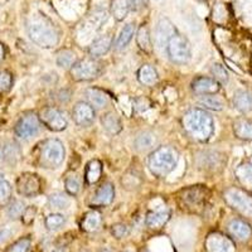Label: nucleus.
I'll list each match as a JSON object with an SVG mask.
<instances>
[{"mask_svg":"<svg viewBox=\"0 0 252 252\" xmlns=\"http://www.w3.org/2000/svg\"><path fill=\"white\" fill-rule=\"evenodd\" d=\"M27 32L31 40L40 48H53L60 42V32L47 15L34 13L27 20Z\"/></svg>","mask_w":252,"mask_h":252,"instance_id":"nucleus-1","label":"nucleus"},{"mask_svg":"<svg viewBox=\"0 0 252 252\" xmlns=\"http://www.w3.org/2000/svg\"><path fill=\"white\" fill-rule=\"evenodd\" d=\"M184 130L195 141L209 140L215 132V121L209 112L204 109H190L184 114L182 119Z\"/></svg>","mask_w":252,"mask_h":252,"instance_id":"nucleus-2","label":"nucleus"},{"mask_svg":"<svg viewBox=\"0 0 252 252\" xmlns=\"http://www.w3.org/2000/svg\"><path fill=\"white\" fill-rule=\"evenodd\" d=\"M179 154L172 146H159L148 157V168L158 178L169 175L177 168Z\"/></svg>","mask_w":252,"mask_h":252,"instance_id":"nucleus-3","label":"nucleus"},{"mask_svg":"<svg viewBox=\"0 0 252 252\" xmlns=\"http://www.w3.org/2000/svg\"><path fill=\"white\" fill-rule=\"evenodd\" d=\"M66 150L58 139H47L38 146V164L46 169H56L64 160Z\"/></svg>","mask_w":252,"mask_h":252,"instance_id":"nucleus-4","label":"nucleus"},{"mask_svg":"<svg viewBox=\"0 0 252 252\" xmlns=\"http://www.w3.org/2000/svg\"><path fill=\"white\" fill-rule=\"evenodd\" d=\"M102 72V64L96 58L87 57L78 60L71 67L69 73L75 81H92L97 78Z\"/></svg>","mask_w":252,"mask_h":252,"instance_id":"nucleus-5","label":"nucleus"},{"mask_svg":"<svg viewBox=\"0 0 252 252\" xmlns=\"http://www.w3.org/2000/svg\"><path fill=\"white\" fill-rule=\"evenodd\" d=\"M224 201L231 208L242 216L252 218V195L241 188H229L223 194Z\"/></svg>","mask_w":252,"mask_h":252,"instance_id":"nucleus-6","label":"nucleus"},{"mask_svg":"<svg viewBox=\"0 0 252 252\" xmlns=\"http://www.w3.org/2000/svg\"><path fill=\"white\" fill-rule=\"evenodd\" d=\"M170 61L177 64H186L192 57V46L184 35L175 34L166 46Z\"/></svg>","mask_w":252,"mask_h":252,"instance_id":"nucleus-7","label":"nucleus"},{"mask_svg":"<svg viewBox=\"0 0 252 252\" xmlns=\"http://www.w3.org/2000/svg\"><path fill=\"white\" fill-rule=\"evenodd\" d=\"M38 118H39L40 124H43L47 129L51 130V131H63L68 126V121H67L64 114L57 107H44L39 111Z\"/></svg>","mask_w":252,"mask_h":252,"instance_id":"nucleus-8","label":"nucleus"},{"mask_svg":"<svg viewBox=\"0 0 252 252\" xmlns=\"http://www.w3.org/2000/svg\"><path fill=\"white\" fill-rule=\"evenodd\" d=\"M40 120L34 112H27L18 120L14 127L15 135L20 139H31L39 132Z\"/></svg>","mask_w":252,"mask_h":252,"instance_id":"nucleus-9","label":"nucleus"},{"mask_svg":"<svg viewBox=\"0 0 252 252\" xmlns=\"http://www.w3.org/2000/svg\"><path fill=\"white\" fill-rule=\"evenodd\" d=\"M17 190L23 197H35L42 190V181L37 174L24 173L17 179Z\"/></svg>","mask_w":252,"mask_h":252,"instance_id":"nucleus-10","label":"nucleus"},{"mask_svg":"<svg viewBox=\"0 0 252 252\" xmlns=\"http://www.w3.org/2000/svg\"><path fill=\"white\" fill-rule=\"evenodd\" d=\"M207 189L201 186L190 187V188L183 189L179 193V201H181L182 206L187 207V208H202L203 204L206 203L207 198Z\"/></svg>","mask_w":252,"mask_h":252,"instance_id":"nucleus-11","label":"nucleus"},{"mask_svg":"<svg viewBox=\"0 0 252 252\" xmlns=\"http://www.w3.org/2000/svg\"><path fill=\"white\" fill-rule=\"evenodd\" d=\"M177 33V28L174 27V24L170 22L168 18H164V19L159 20V23L157 24V28H155V34H154V42L159 48H163V47L168 46L169 40L174 37Z\"/></svg>","mask_w":252,"mask_h":252,"instance_id":"nucleus-12","label":"nucleus"},{"mask_svg":"<svg viewBox=\"0 0 252 252\" xmlns=\"http://www.w3.org/2000/svg\"><path fill=\"white\" fill-rule=\"evenodd\" d=\"M94 118H96V114H94V107L87 102L80 101L72 109V119L78 126L87 127V126L92 125Z\"/></svg>","mask_w":252,"mask_h":252,"instance_id":"nucleus-13","label":"nucleus"},{"mask_svg":"<svg viewBox=\"0 0 252 252\" xmlns=\"http://www.w3.org/2000/svg\"><path fill=\"white\" fill-rule=\"evenodd\" d=\"M207 252H235V245L222 233H211L206 240Z\"/></svg>","mask_w":252,"mask_h":252,"instance_id":"nucleus-14","label":"nucleus"},{"mask_svg":"<svg viewBox=\"0 0 252 252\" xmlns=\"http://www.w3.org/2000/svg\"><path fill=\"white\" fill-rule=\"evenodd\" d=\"M220 90V83L213 77H197L192 82V91L198 96L216 94Z\"/></svg>","mask_w":252,"mask_h":252,"instance_id":"nucleus-15","label":"nucleus"},{"mask_svg":"<svg viewBox=\"0 0 252 252\" xmlns=\"http://www.w3.org/2000/svg\"><path fill=\"white\" fill-rule=\"evenodd\" d=\"M115 197V188L114 184L107 182V183H103L100 188L96 190L94 195L91 198V202H90V206L94 208H98V207H106L109 204L112 203Z\"/></svg>","mask_w":252,"mask_h":252,"instance_id":"nucleus-16","label":"nucleus"},{"mask_svg":"<svg viewBox=\"0 0 252 252\" xmlns=\"http://www.w3.org/2000/svg\"><path fill=\"white\" fill-rule=\"evenodd\" d=\"M170 218V211L169 208H166L165 206H163V208L155 209L153 212L148 213L145 220L146 226L152 229H158L161 228L164 224L169 220Z\"/></svg>","mask_w":252,"mask_h":252,"instance_id":"nucleus-17","label":"nucleus"},{"mask_svg":"<svg viewBox=\"0 0 252 252\" xmlns=\"http://www.w3.org/2000/svg\"><path fill=\"white\" fill-rule=\"evenodd\" d=\"M85 96H86V98L89 100L90 105L92 107L101 110L109 106L110 96L103 90L96 89V87H90V89L85 91Z\"/></svg>","mask_w":252,"mask_h":252,"instance_id":"nucleus-18","label":"nucleus"},{"mask_svg":"<svg viewBox=\"0 0 252 252\" xmlns=\"http://www.w3.org/2000/svg\"><path fill=\"white\" fill-rule=\"evenodd\" d=\"M112 46V35L105 34L94 39L89 48V53L92 58H98L106 55Z\"/></svg>","mask_w":252,"mask_h":252,"instance_id":"nucleus-19","label":"nucleus"},{"mask_svg":"<svg viewBox=\"0 0 252 252\" xmlns=\"http://www.w3.org/2000/svg\"><path fill=\"white\" fill-rule=\"evenodd\" d=\"M132 6H134V0H111L110 10L112 17L118 22H121L129 15Z\"/></svg>","mask_w":252,"mask_h":252,"instance_id":"nucleus-20","label":"nucleus"},{"mask_svg":"<svg viewBox=\"0 0 252 252\" xmlns=\"http://www.w3.org/2000/svg\"><path fill=\"white\" fill-rule=\"evenodd\" d=\"M228 231H229V233L233 236V237H236L237 240H240V241L249 240L250 236H251V233H252L250 224L247 223V222H245V220H238V218L232 220L231 222H229Z\"/></svg>","mask_w":252,"mask_h":252,"instance_id":"nucleus-21","label":"nucleus"},{"mask_svg":"<svg viewBox=\"0 0 252 252\" xmlns=\"http://www.w3.org/2000/svg\"><path fill=\"white\" fill-rule=\"evenodd\" d=\"M233 134L237 139L245 141L252 140V121L249 119H237L233 123Z\"/></svg>","mask_w":252,"mask_h":252,"instance_id":"nucleus-22","label":"nucleus"},{"mask_svg":"<svg viewBox=\"0 0 252 252\" xmlns=\"http://www.w3.org/2000/svg\"><path fill=\"white\" fill-rule=\"evenodd\" d=\"M233 106L241 112L252 111V92L246 90H238L235 92L232 98Z\"/></svg>","mask_w":252,"mask_h":252,"instance_id":"nucleus-23","label":"nucleus"},{"mask_svg":"<svg viewBox=\"0 0 252 252\" xmlns=\"http://www.w3.org/2000/svg\"><path fill=\"white\" fill-rule=\"evenodd\" d=\"M101 124L105 131L110 135H118L123 130V124L116 112H107L101 118Z\"/></svg>","mask_w":252,"mask_h":252,"instance_id":"nucleus-24","label":"nucleus"},{"mask_svg":"<svg viewBox=\"0 0 252 252\" xmlns=\"http://www.w3.org/2000/svg\"><path fill=\"white\" fill-rule=\"evenodd\" d=\"M102 218L97 211H90V212L85 213V216L81 220V228L86 232H94L97 231L101 226Z\"/></svg>","mask_w":252,"mask_h":252,"instance_id":"nucleus-25","label":"nucleus"},{"mask_svg":"<svg viewBox=\"0 0 252 252\" xmlns=\"http://www.w3.org/2000/svg\"><path fill=\"white\" fill-rule=\"evenodd\" d=\"M102 175V163L97 159H92L87 163L85 170V181L87 184L97 183Z\"/></svg>","mask_w":252,"mask_h":252,"instance_id":"nucleus-26","label":"nucleus"},{"mask_svg":"<svg viewBox=\"0 0 252 252\" xmlns=\"http://www.w3.org/2000/svg\"><path fill=\"white\" fill-rule=\"evenodd\" d=\"M236 179L246 189H252V164L242 163L235 170Z\"/></svg>","mask_w":252,"mask_h":252,"instance_id":"nucleus-27","label":"nucleus"},{"mask_svg":"<svg viewBox=\"0 0 252 252\" xmlns=\"http://www.w3.org/2000/svg\"><path fill=\"white\" fill-rule=\"evenodd\" d=\"M138 80L144 86H154L159 80L157 69L150 64H144L138 71Z\"/></svg>","mask_w":252,"mask_h":252,"instance_id":"nucleus-28","label":"nucleus"},{"mask_svg":"<svg viewBox=\"0 0 252 252\" xmlns=\"http://www.w3.org/2000/svg\"><path fill=\"white\" fill-rule=\"evenodd\" d=\"M158 143L157 135L152 131H144L138 135V138L135 139V148L140 152L144 150L152 149L154 148L155 144Z\"/></svg>","mask_w":252,"mask_h":252,"instance_id":"nucleus-29","label":"nucleus"},{"mask_svg":"<svg viewBox=\"0 0 252 252\" xmlns=\"http://www.w3.org/2000/svg\"><path fill=\"white\" fill-rule=\"evenodd\" d=\"M136 42H138V46L141 51H144L145 53L150 55L153 52V46H152V38H150L149 29L146 26H141L138 31V35H136Z\"/></svg>","mask_w":252,"mask_h":252,"instance_id":"nucleus-30","label":"nucleus"},{"mask_svg":"<svg viewBox=\"0 0 252 252\" xmlns=\"http://www.w3.org/2000/svg\"><path fill=\"white\" fill-rule=\"evenodd\" d=\"M48 203L52 208L66 209L71 204V199H69L68 194H66V193L55 192L48 197Z\"/></svg>","mask_w":252,"mask_h":252,"instance_id":"nucleus-31","label":"nucleus"},{"mask_svg":"<svg viewBox=\"0 0 252 252\" xmlns=\"http://www.w3.org/2000/svg\"><path fill=\"white\" fill-rule=\"evenodd\" d=\"M134 33H135V26H134V24H131V23L126 24V26L124 27L123 29H121L120 35H119L118 40H116V44H115L116 49H124V48H125V47L127 46L130 42H131L132 37H134Z\"/></svg>","mask_w":252,"mask_h":252,"instance_id":"nucleus-32","label":"nucleus"},{"mask_svg":"<svg viewBox=\"0 0 252 252\" xmlns=\"http://www.w3.org/2000/svg\"><path fill=\"white\" fill-rule=\"evenodd\" d=\"M77 62L76 53L71 49H63L57 55V64L61 68H69Z\"/></svg>","mask_w":252,"mask_h":252,"instance_id":"nucleus-33","label":"nucleus"},{"mask_svg":"<svg viewBox=\"0 0 252 252\" xmlns=\"http://www.w3.org/2000/svg\"><path fill=\"white\" fill-rule=\"evenodd\" d=\"M198 103L203 106L204 109L213 110V111H220L223 109V102L222 100L215 96V94H206V96H202L198 101Z\"/></svg>","mask_w":252,"mask_h":252,"instance_id":"nucleus-34","label":"nucleus"},{"mask_svg":"<svg viewBox=\"0 0 252 252\" xmlns=\"http://www.w3.org/2000/svg\"><path fill=\"white\" fill-rule=\"evenodd\" d=\"M10 199H12V186L0 174V206H8L10 203Z\"/></svg>","mask_w":252,"mask_h":252,"instance_id":"nucleus-35","label":"nucleus"},{"mask_svg":"<svg viewBox=\"0 0 252 252\" xmlns=\"http://www.w3.org/2000/svg\"><path fill=\"white\" fill-rule=\"evenodd\" d=\"M20 150L15 143H8L3 146V159L9 164H14L19 160Z\"/></svg>","mask_w":252,"mask_h":252,"instance_id":"nucleus-36","label":"nucleus"},{"mask_svg":"<svg viewBox=\"0 0 252 252\" xmlns=\"http://www.w3.org/2000/svg\"><path fill=\"white\" fill-rule=\"evenodd\" d=\"M64 223H66V218L61 213H52L46 218V227L49 231L60 229Z\"/></svg>","mask_w":252,"mask_h":252,"instance_id":"nucleus-37","label":"nucleus"},{"mask_svg":"<svg viewBox=\"0 0 252 252\" xmlns=\"http://www.w3.org/2000/svg\"><path fill=\"white\" fill-rule=\"evenodd\" d=\"M64 187H66V192L68 193L69 195H77L78 193H80L81 184L80 181L77 179V177H75V175H69V177L66 178Z\"/></svg>","mask_w":252,"mask_h":252,"instance_id":"nucleus-38","label":"nucleus"},{"mask_svg":"<svg viewBox=\"0 0 252 252\" xmlns=\"http://www.w3.org/2000/svg\"><path fill=\"white\" fill-rule=\"evenodd\" d=\"M211 73L213 75V78L218 81V82H227L228 81V72L220 63H213L211 67Z\"/></svg>","mask_w":252,"mask_h":252,"instance_id":"nucleus-39","label":"nucleus"},{"mask_svg":"<svg viewBox=\"0 0 252 252\" xmlns=\"http://www.w3.org/2000/svg\"><path fill=\"white\" fill-rule=\"evenodd\" d=\"M13 86V76L8 71H0V94L10 91Z\"/></svg>","mask_w":252,"mask_h":252,"instance_id":"nucleus-40","label":"nucleus"},{"mask_svg":"<svg viewBox=\"0 0 252 252\" xmlns=\"http://www.w3.org/2000/svg\"><path fill=\"white\" fill-rule=\"evenodd\" d=\"M31 244L32 241L29 237L20 238V240H18L17 242H14L12 246L9 247L6 252H28L29 249H31Z\"/></svg>","mask_w":252,"mask_h":252,"instance_id":"nucleus-41","label":"nucleus"},{"mask_svg":"<svg viewBox=\"0 0 252 252\" xmlns=\"http://www.w3.org/2000/svg\"><path fill=\"white\" fill-rule=\"evenodd\" d=\"M24 203L23 202L20 201H14L12 202V203L9 204L8 207V216L10 218H13V220H15V218H19L22 217V215H23L24 212Z\"/></svg>","mask_w":252,"mask_h":252,"instance_id":"nucleus-42","label":"nucleus"},{"mask_svg":"<svg viewBox=\"0 0 252 252\" xmlns=\"http://www.w3.org/2000/svg\"><path fill=\"white\" fill-rule=\"evenodd\" d=\"M35 215H37V207L35 206H29L24 209L23 215H22V220H23V223L29 226V224L33 223V220H34Z\"/></svg>","mask_w":252,"mask_h":252,"instance_id":"nucleus-43","label":"nucleus"},{"mask_svg":"<svg viewBox=\"0 0 252 252\" xmlns=\"http://www.w3.org/2000/svg\"><path fill=\"white\" fill-rule=\"evenodd\" d=\"M150 107V101L146 97H136L132 101V109L138 112H144Z\"/></svg>","mask_w":252,"mask_h":252,"instance_id":"nucleus-44","label":"nucleus"},{"mask_svg":"<svg viewBox=\"0 0 252 252\" xmlns=\"http://www.w3.org/2000/svg\"><path fill=\"white\" fill-rule=\"evenodd\" d=\"M127 232H129V229H127V226L124 223H116L112 226L111 228V233L114 235V237L116 238H123L125 237L126 235H127Z\"/></svg>","mask_w":252,"mask_h":252,"instance_id":"nucleus-45","label":"nucleus"},{"mask_svg":"<svg viewBox=\"0 0 252 252\" xmlns=\"http://www.w3.org/2000/svg\"><path fill=\"white\" fill-rule=\"evenodd\" d=\"M15 233L14 226H4L3 228H0V245L4 244L5 241L12 237Z\"/></svg>","mask_w":252,"mask_h":252,"instance_id":"nucleus-46","label":"nucleus"},{"mask_svg":"<svg viewBox=\"0 0 252 252\" xmlns=\"http://www.w3.org/2000/svg\"><path fill=\"white\" fill-rule=\"evenodd\" d=\"M4 57H5V47L3 43H0V62L4 60Z\"/></svg>","mask_w":252,"mask_h":252,"instance_id":"nucleus-47","label":"nucleus"},{"mask_svg":"<svg viewBox=\"0 0 252 252\" xmlns=\"http://www.w3.org/2000/svg\"><path fill=\"white\" fill-rule=\"evenodd\" d=\"M0 159H3V146L0 145Z\"/></svg>","mask_w":252,"mask_h":252,"instance_id":"nucleus-48","label":"nucleus"},{"mask_svg":"<svg viewBox=\"0 0 252 252\" xmlns=\"http://www.w3.org/2000/svg\"><path fill=\"white\" fill-rule=\"evenodd\" d=\"M197 1H201V3H203V1H207V0H197Z\"/></svg>","mask_w":252,"mask_h":252,"instance_id":"nucleus-49","label":"nucleus"},{"mask_svg":"<svg viewBox=\"0 0 252 252\" xmlns=\"http://www.w3.org/2000/svg\"><path fill=\"white\" fill-rule=\"evenodd\" d=\"M102 252H111V251H109V250H103Z\"/></svg>","mask_w":252,"mask_h":252,"instance_id":"nucleus-50","label":"nucleus"},{"mask_svg":"<svg viewBox=\"0 0 252 252\" xmlns=\"http://www.w3.org/2000/svg\"><path fill=\"white\" fill-rule=\"evenodd\" d=\"M126 252H130V251H126Z\"/></svg>","mask_w":252,"mask_h":252,"instance_id":"nucleus-51","label":"nucleus"}]
</instances>
